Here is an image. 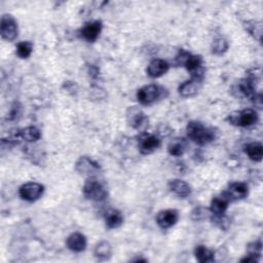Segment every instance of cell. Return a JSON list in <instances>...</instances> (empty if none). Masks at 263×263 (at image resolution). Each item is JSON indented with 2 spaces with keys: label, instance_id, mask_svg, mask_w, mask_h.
Here are the masks:
<instances>
[{
  "label": "cell",
  "instance_id": "6da1fadb",
  "mask_svg": "<svg viewBox=\"0 0 263 263\" xmlns=\"http://www.w3.org/2000/svg\"><path fill=\"white\" fill-rule=\"evenodd\" d=\"M187 135L198 145L208 144L215 138L213 132L198 122H190L188 124L187 126Z\"/></svg>",
  "mask_w": 263,
  "mask_h": 263
},
{
  "label": "cell",
  "instance_id": "7a4b0ae2",
  "mask_svg": "<svg viewBox=\"0 0 263 263\" xmlns=\"http://www.w3.org/2000/svg\"><path fill=\"white\" fill-rule=\"evenodd\" d=\"M84 194L88 200L95 202L104 200L107 198V190L105 186L96 178L90 177L86 180L84 186Z\"/></svg>",
  "mask_w": 263,
  "mask_h": 263
},
{
  "label": "cell",
  "instance_id": "3957f363",
  "mask_svg": "<svg viewBox=\"0 0 263 263\" xmlns=\"http://www.w3.org/2000/svg\"><path fill=\"white\" fill-rule=\"evenodd\" d=\"M228 120L232 124L247 128L255 124L258 122V114L253 109H245L242 111L234 112V114H230Z\"/></svg>",
  "mask_w": 263,
  "mask_h": 263
},
{
  "label": "cell",
  "instance_id": "277c9868",
  "mask_svg": "<svg viewBox=\"0 0 263 263\" xmlns=\"http://www.w3.org/2000/svg\"><path fill=\"white\" fill-rule=\"evenodd\" d=\"M160 97V90L156 84H149L138 90L137 98L142 105H150Z\"/></svg>",
  "mask_w": 263,
  "mask_h": 263
},
{
  "label": "cell",
  "instance_id": "5b68a950",
  "mask_svg": "<svg viewBox=\"0 0 263 263\" xmlns=\"http://www.w3.org/2000/svg\"><path fill=\"white\" fill-rule=\"evenodd\" d=\"M44 186L36 182H29L21 186L20 196L28 202H35L44 194Z\"/></svg>",
  "mask_w": 263,
  "mask_h": 263
},
{
  "label": "cell",
  "instance_id": "8992f818",
  "mask_svg": "<svg viewBox=\"0 0 263 263\" xmlns=\"http://www.w3.org/2000/svg\"><path fill=\"white\" fill-rule=\"evenodd\" d=\"M2 38L8 42H12L18 36V25L12 16L4 14L2 18Z\"/></svg>",
  "mask_w": 263,
  "mask_h": 263
},
{
  "label": "cell",
  "instance_id": "52a82bcc",
  "mask_svg": "<svg viewBox=\"0 0 263 263\" xmlns=\"http://www.w3.org/2000/svg\"><path fill=\"white\" fill-rule=\"evenodd\" d=\"M204 78L192 76V80L183 82L179 86V94L182 97H192L196 96L202 88V82Z\"/></svg>",
  "mask_w": 263,
  "mask_h": 263
},
{
  "label": "cell",
  "instance_id": "ba28073f",
  "mask_svg": "<svg viewBox=\"0 0 263 263\" xmlns=\"http://www.w3.org/2000/svg\"><path fill=\"white\" fill-rule=\"evenodd\" d=\"M178 221V212L176 210H166L158 214L156 222L158 226L162 230L172 228Z\"/></svg>",
  "mask_w": 263,
  "mask_h": 263
},
{
  "label": "cell",
  "instance_id": "9c48e42d",
  "mask_svg": "<svg viewBox=\"0 0 263 263\" xmlns=\"http://www.w3.org/2000/svg\"><path fill=\"white\" fill-rule=\"evenodd\" d=\"M248 196V186L242 183V182H236L232 183L228 190L225 192L224 196L228 200H236L245 198Z\"/></svg>",
  "mask_w": 263,
  "mask_h": 263
},
{
  "label": "cell",
  "instance_id": "30bf717a",
  "mask_svg": "<svg viewBox=\"0 0 263 263\" xmlns=\"http://www.w3.org/2000/svg\"><path fill=\"white\" fill-rule=\"evenodd\" d=\"M132 111V116L128 114V120L130 122V124L133 126L134 128L143 132L146 130V128L148 126V118L147 116L143 114L142 111L136 109V108H130V109Z\"/></svg>",
  "mask_w": 263,
  "mask_h": 263
},
{
  "label": "cell",
  "instance_id": "8fae6325",
  "mask_svg": "<svg viewBox=\"0 0 263 263\" xmlns=\"http://www.w3.org/2000/svg\"><path fill=\"white\" fill-rule=\"evenodd\" d=\"M168 188H170L171 192H173L175 196L181 198H185L188 196H190L192 194L190 186L186 182L179 180V179L171 180L170 182H168Z\"/></svg>",
  "mask_w": 263,
  "mask_h": 263
},
{
  "label": "cell",
  "instance_id": "7c38bea8",
  "mask_svg": "<svg viewBox=\"0 0 263 263\" xmlns=\"http://www.w3.org/2000/svg\"><path fill=\"white\" fill-rule=\"evenodd\" d=\"M160 146V140L156 136H146L140 140L139 149L142 154H150L154 152Z\"/></svg>",
  "mask_w": 263,
  "mask_h": 263
},
{
  "label": "cell",
  "instance_id": "4fadbf2b",
  "mask_svg": "<svg viewBox=\"0 0 263 263\" xmlns=\"http://www.w3.org/2000/svg\"><path fill=\"white\" fill-rule=\"evenodd\" d=\"M67 247L73 252H82L86 247V238L80 232H74L67 238Z\"/></svg>",
  "mask_w": 263,
  "mask_h": 263
},
{
  "label": "cell",
  "instance_id": "5bb4252c",
  "mask_svg": "<svg viewBox=\"0 0 263 263\" xmlns=\"http://www.w3.org/2000/svg\"><path fill=\"white\" fill-rule=\"evenodd\" d=\"M102 30V24L101 22H92L86 24L82 30V35L84 38L90 42H95Z\"/></svg>",
  "mask_w": 263,
  "mask_h": 263
},
{
  "label": "cell",
  "instance_id": "9a60e30c",
  "mask_svg": "<svg viewBox=\"0 0 263 263\" xmlns=\"http://www.w3.org/2000/svg\"><path fill=\"white\" fill-rule=\"evenodd\" d=\"M168 70V64L160 59H156L154 61L150 62L148 68H147V73L150 78H160L164 74H166Z\"/></svg>",
  "mask_w": 263,
  "mask_h": 263
},
{
  "label": "cell",
  "instance_id": "2e32d148",
  "mask_svg": "<svg viewBox=\"0 0 263 263\" xmlns=\"http://www.w3.org/2000/svg\"><path fill=\"white\" fill-rule=\"evenodd\" d=\"M76 170L82 175H92L99 170V166L88 158H82L76 162Z\"/></svg>",
  "mask_w": 263,
  "mask_h": 263
},
{
  "label": "cell",
  "instance_id": "e0dca14e",
  "mask_svg": "<svg viewBox=\"0 0 263 263\" xmlns=\"http://www.w3.org/2000/svg\"><path fill=\"white\" fill-rule=\"evenodd\" d=\"M105 220L108 228H118L122 224L124 217L120 211L111 209L106 213Z\"/></svg>",
  "mask_w": 263,
  "mask_h": 263
},
{
  "label": "cell",
  "instance_id": "ac0fdd59",
  "mask_svg": "<svg viewBox=\"0 0 263 263\" xmlns=\"http://www.w3.org/2000/svg\"><path fill=\"white\" fill-rule=\"evenodd\" d=\"M228 200L225 198V196H222V198H215L212 202H211V212L212 214L216 215L217 217L218 216H223L225 211H226L228 209Z\"/></svg>",
  "mask_w": 263,
  "mask_h": 263
},
{
  "label": "cell",
  "instance_id": "d6986e66",
  "mask_svg": "<svg viewBox=\"0 0 263 263\" xmlns=\"http://www.w3.org/2000/svg\"><path fill=\"white\" fill-rule=\"evenodd\" d=\"M246 154H248V156L255 162H260L262 160L263 156V147L261 145V143L258 142H254V143H250L246 146L245 149Z\"/></svg>",
  "mask_w": 263,
  "mask_h": 263
},
{
  "label": "cell",
  "instance_id": "ffe728a7",
  "mask_svg": "<svg viewBox=\"0 0 263 263\" xmlns=\"http://www.w3.org/2000/svg\"><path fill=\"white\" fill-rule=\"evenodd\" d=\"M18 135H20V137H22L24 140H26L28 142H35L37 140H40L42 137L40 130L35 126H28L26 128L21 130Z\"/></svg>",
  "mask_w": 263,
  "mask_h": 263
},
{
  "label": "cell",
  "instance_id": "44dd1931",
  "mask_svg": "<svg viewBox=\"0 0 263 263\" xmlns=\"http://www.w3.org/2000/svg\"><path fill=\"white\" fill-rule=\"evenodd\" d=\"M194 254L196 259L202 263L213 262L214 261V253L204 246H198L194 250Z\"/></svg>",
  "mask_w": 263,
  "mask_h": 263
},
{
  "label": "cell",
  "instance_id": "7402d4cb",
  "mask_svg": "<svg viewBox=\"0 0 263 263\" xmlns=\"http://www.w3.org/2000/svg\"><path fill=\"white\" fill-rule=\"evenodd\" d=\"M111 255V246L108 242H101L95 248V256L100 260H106Z\"/></svg>",
  "mask_w": 263,
  "mask_h": 263
},
{
  "label": "cell",
  "instance_id": "603a6c76",
  "mask_svg": "<svg viewBox=\"0 0 263 263\" xmlns=\"http://www.w3.org/2000/svg\"><path fill=\"white\" fill-rule=\"evenodd\" d=\"M185 152V143L183 139H176L168 145V152L174 156H181Z\"/></svg>",
  "mask_w": 263,
  "mask_h": 263
},
{
  "label": "cell",
  "instance_id": "cb8c5ba5",
  "mask_svg": "<svg viewBox=\"0 0 263 263\" xmlns=\"http://www.w3.org/2000/svg\"><path fill=\"white\" fill-rule=\"evenodd\" d=\"M32 50H33V46L29 42H20V44H18V48H16V52H18V57H21L22 59L28 58L29 56L31 54V52H32Z\"/></svg>",
  "mask_w": 263,
  "mask_h": 263
},
{
  "label": "cell",
  "instance_id": "d4e9b609",
  "mask_svg": "<svg viewBox=\"0 0 263 263\" xmlns=\"http://www.w3.org/2000/svg\"><path fill=\"white\" fill-rule=\"evenodd\" d=\"M228 44L226 40H223V38H218L213 42L212 52L216 54H221L228 50Z\"/></svg>",
  "mask_w": 263,
  "mask_h": 263
},
{
  "label": "cell",
  "instance_id": "484cf974",
  "mask_svg": "<svg viewBox=\"0 0 263 263\" xmlns=\"http://www.w3.org/2000/svg\"><path fill=\"white\" fill-rule=\"evenodd\" d=\"M252 25H248V27L250 26V28H248V31L255 37V38L260 42L261 40V35H262V25L260 22H251Z\"/></svg>",
  "mask_w": 263,
  "mask_h": 263
}]
</instances>
